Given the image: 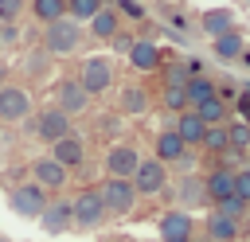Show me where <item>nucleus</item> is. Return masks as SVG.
Masks as SVG:
<instances>
[{
	"instance_id": "1",
	"label": "nucleus",
	"mask_w": 250,
	"mask_h": 242,
	"mask_svg": "<svg viewBox=\"0 0 250 242\" xmlns=\"http://www.w3.org/2000/svg\"><path fill=\"white\" fill-rule=\"evenodd\" d=\"M82 43H86V27H82V23H74L70 16H62V20L47 23V27H43V35H39V47H43L51 59L78 55V51H82Z\"/></svg>"
},
{
	"instance_id": "2",
	"label": "nucleus",
	"mask_w": 250,
	"mask_h": 242,
	"mask_svg": "<svg viewBox=\"0 0 250 242\" xmlns=\"http://www.w3.org/2000/svg\"><path fill=\"white\" fill-rule=\"evenodd\" d=\"M74 78H78V86L90 98L109 94V86L117 82V62H113V55H90V59H82V66H78Z\"/></svg>"
},
{
	"instance_id": "3",
	"label": "nucleus",
	"mask_w": 250,
	"mask_h": 242,
	"mask_svg": "<svg viewBox=\"0 0 250 242\" xmlns=\"http://www.w3.org/2000/svg\"><path fill=\"white\" fill-rule=\"evenodd\" d=\"M70 211H74V230H82V234L102 230V226L109 222V211H105L98 187H82V191H74V195H70Z\"/></svg>"
},
{
	"instance_id": "4",
	"label": "nucleus",
	"mask_w": 250,
	"mask_h": 242,
	"mask_svg": "<svg viewBox=\"0 0 250 242\" xmlns=\"http://www.w3.org/2000/svg\"><path fill=\"white\" fill-rule=\"evenodd\" d=\"M23 125H27V133H31L35 141H43L47 148H51L55 141H62L66 133H74V117H66V113H62V109H55V105H43V109H39V113H31Z\"/></svg>"
},
{
	"instance_id": "5",
	"label": "nucleus",
	"mask_w": 250,
	"mask_h": 242,
	"mask_svg": "<svg viewBox=\"0 0 250 242\" xmlns=\"http://www.w3.org/2000/svg\"><path fill=\"white\" fill-rule=\"evenodd\" d=\"M47 199H51V195H47L39 183H31V180H20V183L8 187V207H12V215H16V219H27V222H39Z\"/></svg>"
},
{
	"instance_id": "6",
	"label": "nucleus",
	"mask_w": 250,
	"mask_h": 242,
	"mask_svg": "<svg viewBox=\"0 0 250 242\" xmlns=\"http://www.w3.org/2000/svg\"><path fill=\"white\" fill-rule=\"evenodd\" d=\"M98 195H102L109 219H129V215L137 211V203H141L133 180H109V176H105V180L98 183Z\"/></svg>"
},
{
	"instance_id": "7",
	"label": "nucleus",
	"mask_w": 250,
	"mask_h": 242,
	"mask_svg": "<svg viewBox=\"0 0 250 242\" xmlns=\"http://www.w3.org/2000/svg\"><path fill=\"white\" fill-rule=\"evenodd\" d=\"M168 183H172V168L160 164L156 156H141V164H137V172H133L137 195H141V199H152V195H160Z\"/></svg>"
},
{
	"instance_id": "8",
	"label": "nucleus",
	"mask_w": 250,
	"mask_h": 242,
	"mask_svg": "<svg viewBox=\"0 0 250 242\" xmlns=\"http://www.w3.org/2000/svg\"><path fill=\"white\" fill-rule=\"evenodd\" d=\"M31 113H35L31 90H27V86H16V82H8V86L0 90V121H4V125H23Z\"/></svg>"
},
{
	"instance_id": "9",
	"label": "nucleus",
	"mask_w": 250,
	"mask_h": 242,
	"mask_svg": "<svg viewBox=\"0 0 250 242\" xmlns=\"http://www.w3.org/2000/svg\"><path fill=\"white\" fill-rule=\"evenodd\" d=\"M27 172H31V183H39L47 195H62L66 183H70V172H66L55 156H35V160L27 164Z\"/></svg>"
},
{
	"instance_id": "10",
	"label": "nucleus",
	"mask_w": 250,
	"mask_h": 242,
	"mask_svg": "<svg viewBox=\"0 0 250 242\" xmlns=\"http://www.w3.org/2000/svg\"><path fill=\"white\" fill-rule=\"evenodd\" d=\"M39 226L47 238H59V234H70L74 230V211H70V195H51L43 215H39Z\"/></svg>"
},
{
	"instance_id": "11",
	"label": "nucleus",
	"mask_w": 250,
	"mask_h": 242,
	"mask_svg": "<svg viewBox=\"0 0 250 242\" xmlns=\"http://www.w3.org/2000/svg\"><path fill=\"white\" fill-rule=\"evenodd\" d=\"M137 164H141V148H133V144H109L102 152V172L109 180H133Z\"/></svg>"
},
{
	"instance_id": "12",
	"label": "nucleus",
	"mask_w": 250,
	"mask_h": 242,
	"mask_svg": "<svg viewBox=\"0 0 250 242\" xmlns=\"http://www.w3.org/2000/svg\"><path fill=\"white\" fill-rule=\"evenodd\" d=\"M172 207H184V211L211 207V203H207V187H203V176H199V172L172 180Z\"/></svg>"
},
{
	"instance_id": "13",
	"label": "nucleus",
	"mask_w": 250,
	"mask_h": 242,
	"mask_svg": "<svg viewBox=\"0 0 250 242\" xmlns=\"http://www.w3.org/2000/svg\"><path fill=\"white\" fill-rule=\"evenodd\" d=\"M156 234H160V242H168V238L191 242V238H195V219H191V211H184V207H164L160 219H156Z\"/></svg>"
},
{
	"instance_id": "14",
	"label": "nucleus",
	"mask_w": 250,
	"mask_h": 242,
	"mask_svg": "<svg viewBox=\"0 0 250 242\" xmlns=\"http://www.w3.org/2000/svg\"><path fill=\"white\" fill-rule=\"evenodd\" d=\"M90 94L78 86V78H62L59 86H55V109H62L66 117H82L86 109H90Z\"/></svg>"
},
{
	"instance_id": "15",
	"label": "nucleus",
	"mask_w": 250,
	"mask_h": 242,
	"mask_svg": "<svg viewBox=\"0 0 250 242\" xmlns=\"http://www.w3.org/2000/svg\"><path fill=\"white\" fill-rule=\"evenodd\" d=\"M125 62H129L137 74H156V70H160V62H164V51H160V43H156V39H141V35H137V43L129 47Z\"/></svg>"
},
{
	"instance_id": "16",
	"label": "nucleus",
	"mask_w": 250,
	"mask_h": 242,
	"mask_svg": "<svg viewBox=\"0 0 250 242\" xmlns=\"http://www.w3.org/2000/svg\"><path fill=\"white\" fill-rule=\"evenodd\" d=\"M195 27H199L207 39H219V35H227V31H234V27H238V16H234V8L219 4V8H207V12H199Z\"/></svg>"
},
{
	"instance_id": "17",
	"label": "nucleus",
	"mask_w": 250,
	"mask_h": 242,
	"mask_svg": "<svg viewBox=\"0 0 250 242\" xmlns=\"http://www.w3.org/2000/svg\"><path fill=\"white\" fill-rule=\"evenodd\" d=\"M47 156H55L66 172H78L82 164H86V137H78V133H66L62 141H55L51 144V152Z\"/></svg>"
},
{
	"instance_id": "18",
	"label": "nucleus",
	"mask_w": 250,
	"mask_h": 242,
	"mask_svg": "<svg viewBox=\"0 0 250 242\" xmlns=\"http://www.w3.org/2000/svg\"><path fill=\"white\" fill-rule=\"evenodd\" d=\"M203 176V187H207V203H215V199H223V195H234V168H227L223 160H215L207 172H199Z\"/></svg>"
},
{
	"instance_id": "19",
	"label": "nucleus",
	"mask_w": 250,
	"mask_h": 242,
	"mask_svg": "<svg viewBox=\"0 0 250 242\" xmlns=\"http://www.w3.org/2000/svg\"><path fill=\"white\" fill-rule=\"evenodd\" d=\"M203 238H211V242H238L242 238V222L227 219L219 211H207L203 215Z\"/></svg>"
},
{
	"instance_id": "20",
	"label": "nucleus",
	"mask_w": 250,
	"mask_h": 242,
	"mask_svg": "<svg viewBox=\"0 0 250 242\" xmlns=\"http://www.w3.org/2000/svg\"><path fill=\"white\" fill-rule=\"evenodd\" d=\"M188 152H191V148L180 141V133H176V129H160V133L152 137V156H156L160 164H168V168H172L180 156H188Z\"/></svg>"
},
{
	"instance_id": "21",
	"label": "nucleus",
	"mask_w": 250,
	"mask_h": 242,
	"mask_svg": "<svg viewBox=\"0 0 250 242\" xmlns=\"http://www.w3.org/2000/svg\"><path fill=\"white\" fill-rule=\"evenodd\" d=\"M172 129L180 133V141H184L188 148H195V152H199V144H203V133H207V125H203V117H199L195 109H184V113H176Z\"/></svg>"
},
{
	"instance_id": "22",
	"label": "nucleus",
	"mask_w": 250,
	"mask_h": 242,
	"mask_svg": "<svg viewBox=\"0 0 250 242\" xmlns=\"http://www.w3.org/2000/svg\"><path fill=\"white\" fill-rule=\"evenodd\" d=\"M148 105H152V98H148V90H145V86H137V82L121 86V94H117V109H121L125 117H145V113H148Z\"/></svg>"
},
{
	"instance_id": "23",
	"label": "nucleus",
	"mask_w": 250,
	"mask_h": 242,
	"mask_svg": "<svg viewBox=\"0 0 250 242\" xmlns=\"http://www.w3.org/2000/svg\"><path fill=\"white\" fill-rule=\"evenodd\" d=\"M117 31H121V16L113 12V4H105V8H102L90 23H86V35H94L98 43H109Z\"/></svg>"
},
{
	"instance_id": "24",
	"label": "nucleus",
	"mask_w": 250,
	"mask_h": 242,
	"mask_svg": "<svg viewBox=\"0 0 250 242\" xmlns=\"http://www.w3.org/2000/svg\"><path fill=\"white\" fill-rule=\"evenodd\" d=\"M242 51H246V35H242V27H234V31H227V35L211 39V55H215L219 62H238Z\"/></svg>"
},
{
	"instance_id": "25",
	"label": "nucleus",
	"mask_w": 250,
	"mask_h": 242,
	"mask_svg": "<svg viewBox=\"0 0 250 242\" xmlns=\"http://www.w3.org/2000/svg\"><path fill=\"white\" fill-rule=\"evenodd\" d=\"M199 117H203V125H227L230 121V101H223L219 94H211V98H203L199 105H191Z\"/></svg>"
},
{
	"instance_id": "26",
	"label": "nucleus",
	"mask_w": 250,
	"mask_h": 242,
	"mask_svg": "<svg viewBox=\"0 0 250 242\" xmlns=\"http://www.w3.org/2000/svg\"><path fill=\"white\" fill-rule=\"evenodd\" d=\"M230 148V137H227V125H207V133H203V144H199V152L203 156H223Z\"/></svg>"
},
{
	"instance_id": "27",
	"label": "nucleus",
	"mask_w": 250,
	"mask_h": 242,
	"mask_svg": "<svg viewBox=\"0 0 250 242\" xmlns=\"http://www.w3.org/2000/svg\"><path fill=\"white\" fill-rule=\"evenodd\" d=\"M27 12L47 27V23H55V20L66 16V0H27Z\"/></svg>"
},
{
	"instance_id": "28",
	"label": "nucleus",
	"mask_w": 250,
	"mask_h": 242,
	"mask_svg": "<svg viewBox=\"0 0 250 242\" xmlns=\"http://www.w3.org/2000/svg\"><path fill=\"white\" fill-rule=\"evenodd\" d=\"M215 86H219V82H215L211 74H195V78H188V86H184V94H188V109H191V105H199L203 98H211V94H215Z\"/></svg>"
},
{
	"instance_id": "29",
	"label": "nucleus",
	"mask_w": 250,
	"mask_h": 242,
	"mask_svg": "<svg viewBox=\"0 0 250 242\" xmlns=\"http://www.w3.org/2000/svg\"><path fill=\"white\" fill-rule=\"evenodd\" d=\"M105 4H109V0H66V16H70L74 23H82V27H86V23H90Z\"/></svg>"
},
{
	"instance_id": "30",
	"label": "nucleus",
	"mask_w": 250,
	"mask_h": 242,
	"mask_svg": "<svg viewBox=\"0 0 250 242\" xmlns=\"http://www.w3.org/2000/svg\"><path fill=\"white\" fill-rule=\"evenodd\" d=\"M160 78H164V86H176V90H184L191 74H188L184 59H164V62H160Z\"/></svg>"
},
{
	"instance_id": "31",
	"label": "nucleus",
	"mask_w": 250,
	"mask_h": 242,
	"mask_svg": "<svg viewBox=\"0 0 250 242\" xmlns=\"http://www.w3.org/2000/svg\"><path fill=\"white\" fill-rule=\"evenodd\" d=\"M227 137H230V148L227 152H250V125L246 121H227Z\"/></svg>"
},
{
	"instance_id": "32",
	"label": "nucleus",
	"mask_w": 250,
	"mask_h": 242,
	"mask_svg": "<svg viewBox=\"0 0 250 242\" xmlns=\"http://www.w3.org/2000/svg\"><path fill=\"white\" fill-rule=\"evenodd\" d=\"M211 211H219V215H227V219H238V222L250 215V207H246L238 195H223V199H215V203H211Z\"/></svg>"
},
{
	"instance_id": "33",
	"label": "nucleus",
	"mask_w": 250,
	"mask_h": 242,
	"mask_svg": "<svg viewBox=\"0 0 250 242\" xmlns=\"http://www.w3.org/2000/svg\"><path fill=\"white\" fill-rule=\"evenodd\" d=\"M109 4H113V12H117L121 20H133V23L148 20V8H145V0H109Z\"/></svg>"
},
{
	"instance_id": "34",
	"label": "nucleus",
	"mask_w": 250,
	"mask_h": 242,
	"mask_svg": "<svg viewBox=\"0 0 250 242\" xmlns=\"http://www.w3.org/2000/svg\"><path fill=\"white\" fill-rule=\"evenodd\" d=\"M160 105L176 117V113H184V109H188V94H184V90H176V86H164V90H160Z\"/></svg>"
},
{
	"instance_id": "35",
	"label": "nucleus",
	"mask_w": 250,
	"mask_h": 242,
	"mask_svg": "<svg viewBox=\"0 0 250 242\" xmlns=\"http://www.w3.org/2000/svg\"><path fill=\"white\" fill-rule=\"evenodd\" d=\"M23 70H27V74H31V78H43V74H47V70H51V55H47V51H43V47H39V51H35V55H27V62H23Z\"/></svg>"
},
{
	"instance_id": "36",
	"label": "nucleus",
	"mask_w": 250,
	"mask_h": 242,
	"mask_svg": "<svg viewBox=\"0 0 250 242\" xmlns=\"http://www.w3.org/2000/svg\"><path fill=\"white\" fill-rule=\"evenodd\" d=\"M234 195L250 207V160H246L242 168H234Z\"/></svg>"
},
{
	"instance_id": "37",
	"label": "nucleus",
	"mask_w": 250,
	"mask_h": 242,
	"mask_svg": "<svg viewBox=\"0 0 250 242\" xmlns=\"http://www.w3.org/2000/svg\"><path fill=\"white\" fill-rule=\"evenodd\" d=\"M27 0H0V23H20Z\"/></svg>"
},
{
	"instance_id": "38",
	"label": "nucleus",
	"mask_w": 250,
	"mask_h": 242,
	"mask_svg": "<svg viewBox=\"0 0 250 242\" xmlns=\"http://www.w3.org/2000/svg\"><path fill=\"white\" fill-rule=\"evenodd\" d=\"M160 20H164L168 27H176V31H188V27H191V23H188V16H184L180 8H168V4L160 8Z\"/></svg>"
},
{
	"instance_id": "39",
	"label": "nucleus",
	"mask_w": 250,
	"mask_h": 242,
	"mask_svg": "<svg viewBox=\"0 0 250 242\" xmlns=\"http://www.w3.org/2000/svg\"><path fill=\"white\" fill-rule=\"evenodd\" d=\"M20 47V23H0V51H16Z\"/></svg>"
},
{
	"instance_id": "40",
	"label": "nucleus",
	"mask_w": 250,
	"mask_h": 242,
	"mask_svg": "<svg viewBox=\"0 0 250 242\" xmlns=\"http://www.w3.org/2000/svg\"><path fill=\"white\" fill-rule=\"evenodd\" d=\"M133 43H137V35L121 27V31H117V35L109 39V51H113V55H129V47H133Z\"/></svg>"
},
{
	"instance_id": "41",
	"label": "nucleus",
	"mask_w": 250,
	"mask_h": 242,
	"mask_svg": "<svg viewBox=\"0 0 250 242\" xmlns=\"http://www.w3.org/2000/svg\"><path fill=\"white\" fill-rule=\"evenodd\" d=\"M195 164H199V156H195V148H191V152H188V156H180L172 168H176L180 176H191V172H195Z\"/></svg>"
},
{
	"instance_id": "42",
	"label": "nucleus",
	"mask_w": 250,
	"mask_h": 242,
	"mask_svg": "<svg viewBox=\"0 0 250 242\" xmlns=\"http://www.w3.org/2000/svg\"><path fill=\"white\" fill-rule=\"evenodd\" d=\"M4 86H8V66L0 62V90H4Z\"/></svg>"
},
{
	"instance_id": "43",
	"label": "nucleus",
	"mask_w": 250,
	"mask_h": 242,
	"mask_svg": "<svg viewBox=\"0 0 250 242\" xmlns=\"http://www.w3.org/2000/svg\"><path fill=\"white\" fill-rule=\"evenodd\" d=\"M238 62H242V66H250V51H242V55H238Z\"/></svg>"
},
{
	"instance_id": "44",
	"label": "nucleus",
	"mask_w": 250,
	"mask_h": 242,
	"mask_svg": "<svg viewBox=\"0 0 250 242\" xmlns=\"http://www.w3.org/2000/svg\"><path fill=\"white\" fill-rule=\"evenodd\" d=\"M191 242H211V238H191Z\"/></svg>"
},
{
	"instance_id": "45",
	"label": "nucleus",
	"mask_w": 250,
	"mask_h": 242,
	"mask_svg": "<svg viewBox=\"0 0 250 242\" xmlns=\"http://www.w3.org/2000/svg\"><path fill=\"white\" fill-rule=\"evenodd\" d=\"M0 242H12V238H8V234H0Z\"/></svg>"
},
{
	"instance_id": "46",
	"label": "nucleus",
	"mask_w": 250,
	"mask_h": 242,
	"mask_svg": "<svg viewBox=\"0 0 250 242\" xmlns=\"http://www.w3.org/2000/svg\"><path fill=\"white\" fill-rule=\"evenodd\" d=\"M168 242H184V238H168Z\"/></svg>"
},
{
	"instance_id": "47",
	"label": "nucleus",
	"mask_w": 250,
	"mask_h": 242,
	"mask_svg": "<svg viewBox=\"0 0 250 242\" xmlns=\"http://www.w3.org/2000/svg\"><path fill=\"white\" fill-rule=\"evenodd\" d=\"M0 137H4V121H0Z\"/></svg>"
},
{
	"instance_id": "48",
	"label": "nucleus",
	"mask_w": 250,
	"mask_h": 242,
	"mask_svg": "<svg viewBox=\"0 0 250 242\" xmlns=\"http://www.w3.org/2000/svg\"><path fill=\"white\" fill-rule=\"evenodd\" d=\"M242 4H246V8H250V0H242Z\"/></svg>"
}]
</instances>
